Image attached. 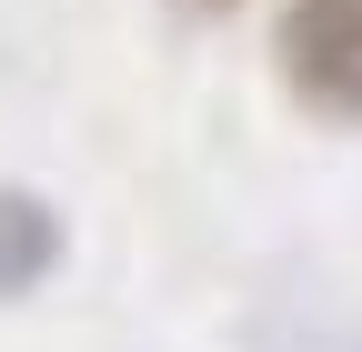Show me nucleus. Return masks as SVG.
Returning a JSON list of instances; mask_svg holds the SVG:
<instances>
[{
    "mask_svg": "<svg viewBox=\"0 0 362 352\" xmlns=\"http://www.w3.org/2000/svg\"><path fill=\"white\" fill-rule=\"evenodd\" d=\"M272 51H282V81L302 111L362 121V0H292Z\"/></svg>",
    "mask_w": 362,
    "mask_h": 352,
    "instance_id": "nucleus-1",
    "label": "nucleus"
},
{
    "mask_svg": "<svg viewBox=\"0 0 362 352\" xmlns=\"http://www.w3.org/2000/svg\"><path fill=\"white\" fill-rule=\"evenodd\" d=\"M61 252H71L61 201H40V192H21V182H0V302L30 292V282H51V262H61Z\"/></svg>",
    "mask_w": 362,
    "mask_h": 352,
    "instance_id": "nucleus-2",
    "label": "nucleus"
}]
</instances>
